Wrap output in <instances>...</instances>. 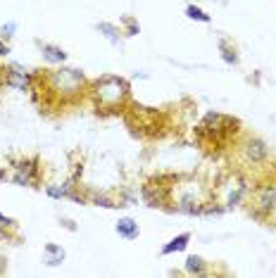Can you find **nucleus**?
<instances>
[{"label":"nucleus","instance_id":"f257e3e1","mask_svg":"<svg viewBox=\"0 0 276 278\" xmlns=\"http://www.w3.org/2000/svg\"><path fill=\"white\" fill-rule=\"evenodd\" d=\"M93 95H96V103L103 105V107H117L129 95V84L124 79L107 74V77L98 79L93 84Z\"/></svg>","mask_w":276,"mask_h":278},{"label":"nucleus","instance_id":"f03ea898","mask_svg":"<svg viewBox=\"0 0 276 278\" xmlns=\"http://www.w3.org/2000/svg\"><path fill=\"white\" fill-rule=\"evenodd\" d=\"M50 84H53V88L60 93H67V95H74V93H79L83 88V84H86V79H83V74L79 69H69V67H62V69H57L50 74Z\"/></svg>","mask_w":276,"mask_h":278},{"label":"nucleus","instance_id":"7ed1b4c3","mask_svg":"<svg viewBox=\"0 0 276 278\" xmlns=\"http://www.w3.org/2000/svg\"><path fill=\"white\" fill-rule=\"evenodd\" d=\"M243 155H245V160L250 162V164H260V162H264L267 157H269V147H267V143H264L262 138H248L245 143H243Z\"/></svg>","mask_w":276,"mask_h":278},{"label":"nucleus","instance_id":"20e7f679","mask_svg":"<svg viewBox=\"0 0 276 278\" xmlns=\"http://www.w3.org/2000/svg\"><path fill=\"white\" fill-rule=\"evenodd\" d=\"M276 209V183L274 186H264L260 188L255 200V214L257 216H267Z\"/></svg>","mask_w":276,"mask_h":278},{"label":"nucleus","instance_id":"39448f33","mask_svg":"<svg viewBox=\"0 0 276 278\" xmlns=\"http://www.w3.org/2000/svg\"><path fill=\"white\" fill-rule=\"evenodd\" d=\"M5 84L10 88H17V91H29V84H31V77H29L24 69H19L17 64L7 69V77H5Z\"/></svg>","mask_w":276,"mask_h":278},{"label":"nucleus","instance_id":"423d86ee","mask_svg":"<svg viewBox=\"0 0 276 278\" xmlns=\"http://www.w3.org/2000/svg\"><path fill=\"white\" fill-rule=\"evenodd\" d=\"M34 176H36L34 164L31 162H21L19 167H17V174L12 176V183H17V186H31Z\"/></svg>","mask_w":276,"mask_h":278},{"label":"nucleus","instance_id":"0eeeda50","mask_svg":"<svg viewBox=\"0 0 276 278\" xmlns=\"http://www.w3.org/2000/svg\"><path fill=\"white\" fill-rule=\"evenodd\" d=\"M117 233H119V238H124V240H136L138 238V233H141V229H138V223L133 221V219H119L117 221Z\"/></svg>","mask_w":276,"mask_h":278},{"label":"nucleus","instance_id":"6e6552de","mask_svg":"<svg viewBox=\"0 0 276 278\" xmlns=\"http://www.w3.org/2000/svg\"><path fill=\"white\" fill-rule=\"evenodd\" d=\"M188 243H191V233H181V236H176V238H172V240H169V243L165 245V247H162V255H174V252H183L188 247Z\"/></svg>","mask_w":276,"mask_h":278},{"label":"nucleus","instance_id":"1a4fd4ad","mask_svg":"<svg viewBox=\"0 0 276 278\" xmlns=\"http://www.w3.org/2000/svg\"><path fill=\"white\" fill-rule=\"evenodd\" d=\"M41 53H43V60L50 64H62L67 60V53L62 48H57V45H43Z\"/></svg>","mask_w":276,"mask_h":278},{"label":"nucleus","instance_id":"9d476101","mask_svg":"<svg viewBox=\"0 0 276 278\" xmlns=\"http://www.w3.org/2000/svg\"><path fill=\"white\" fill-rule=\"evenodd\" d=\"M45 255H48V259H45V264L48 266H57V264H62L64 262V250L55 243L45 245Z\"/></svg>","mask_w":276,"mask_h":278},{"label":"nucleus","instance_id":"9b49d317","mask_svg":"<svg viewBox=\"0 0 276 278\" xmlns=\"http://www.w3.org/2000/svg\"><path fill=\"white\" fill-rule=\"evenodd\" d=\"M98 31H100L110 43L119 45V29L114 27V24H110V21H100V24H98Z\"/></svg>","mask_w":276,"mask_h":278},{"label":"nucleus","instance_id":"f8f14e48","mask_svg":"<svg viewBox=\"0 0 276 278\" xmlns=\"http://www.w3.org/2000/svg\"><path fill=\"white\" fill-rule=\"evenodd\" d=\"M186 17H188V19H195V21H205V24L212 21V17H210L205 10H200L198 5H188L186 7Z\"/></svg>","mask_w":276,"mask_h":278},{"label":"nucleus","instance_id":"ddd939ff","mask_svg":"<svg viewBox=\"0 0 276 278\" xmlns=\"http://www.w3.org/2000/svg\"><path fill=\"white\" fill-rule=\"evenodd\" d=\"M186 271L188 273H205V262H202V257L191 255V257L186 259Z\"/></svg>","mask_w":276,"mask_h":278},{"label":"nucleus","instance_id":"4468645a","mask_svg":"<svg viewBox=\"0 0 276 278\" xmlns=\"http://www.w3.org/2000/svg\"><path fill=\"white\" fill-rule=\"evenodd\" d=\"M45 193H48L50 197H72V200H76L74 195L69 193V183H67V186H62V188H60V186H48V188H45Z\"/></svg>","mask_w":276,"mask_h":278},{"label":"nucleus","instance_id":"2eb2a0df","mask_svg":"<svg viewBox=\"0 0 276 278\" xmlns=\"http://www.w3.org/2000/svg\"><path fill=\"white\" fill-rule=\"evenodd\" d=\"M219 48H221V57H224V62L228 64H238V55H236L234 48H228L226 41H219Z\"/></svg>","mask_w":276,"mask_h":278},{"label":"nucleus","instance_id":"dca6fc26","mask_svg":"<svg viewBox=\"0 0 276 278\" xmlns=\"http://www.w3.org/2000/svg\"><path fill=\"white\" fill-rule=\"evenodd\" d=\"M93 202H96L98 207H107V209L119 207V205H114V202H112L110 197H105V195H96V197H93Z\"/></svg>","mask_w":276,"mask_h":278},{"label":"nucleus","instance_id":"f3484780","mask_svg":"<svg viewBox=\"0 0 276 278\" xmlns=\"http://www.w3.org/2000/svg\"><path fill=\"white\" fill-rule=\"evenodd\" d=\"M124 21H126V36H136L138 31H141V27H138V24L131 19V17H126Z\"/></svg>","mask_w":276,"mask_h":278},{"label":"nucleus","instance_id":"a211bd4d","mask_svg":"<svg viewBox=\"0 0 276 278\" xmlns=\"http://www.w3.org/2000/svg\"><path fill=\"white\" fill-rule=\"evenodd\" d=\"M0 31H3V36H5V38H12L14 31H17V24H14V21H7V24L0 29Z\"/></svg>","mask_w":276,"mask_h":278},{"label":"nucleus","instance_id":"6ab92c4d","mask_svg":"<svg viewBox=\"0 0 276 278\" xmlns=\"http://www.w3.org/2000/svg\"><path fill=\"white\" fill-rule=\"evenodd\" d=\"M0 223H3V226H10V229H12V226H17V221H14V219H10V216H5L3 212H0Z\"/></svg>","mask_w":276,"mask_h":278},{"label":"nucleus","instance_id":"aec40b11","mask_svg":"<svg viewBox=\"0 0 276 278\" xmlns=\"http://www.w3.org/2000/svg\"><path fill=\"white\" fill-rule=\"evenodd\" d=\"M7 53H10V48H7V43L0 41V55H7Z\"/></svg>","mask_w":276,"mask_h":278},{"label":"nucleus","instance_id":"412c9836","mask_svg":"<svg viewBox=\"0 0 276 278\" xmlns=\"http://www.w3.org/2000/svg\"><path fill=\"white\" fill-rule=\"evenodd\" d=\"M0 238H5V226L0 223Z\"/></svg>","mask_w":276,"mask_h":278},{"label":"nucleus","instance_id":"4be33fe9","mask_svg":"<svg viewBox=\"0 0 276 278\" xmlns=\"http://www.w3.org/2000/svg\"><path fill=\"white\" fill-rule=\"evenodd\" d=\"M3 269H5V259H0V271H3Z\"/></svg>","mask_w":276,"mask_h":278},{"label":"nucleus","instance_id":"5701e85b","mask_svg":"<svg viewBox=\"0 0 276 278\" xmlns=\"http://www.w3.org/2000/svg\"><path fill=\"white\" fill-rule=\"evenodd\" d=\"M0 181H5V171H0Z\"/></svg>","mask_w":276,"mask_h":278}]
</instances>
